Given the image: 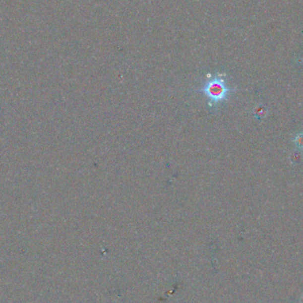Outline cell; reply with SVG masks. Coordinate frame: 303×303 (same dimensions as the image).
<instances>
[{"instance_id":"6da1fadb","label":"cell","mask_w":303,"mask_h":303,"mask_svg":"<svg viewBox=\"0 0 303 303\" xmlns=\"http://www.w3.org/2000/svg\"><path fill=\"white\" fill-rule=\"evenodd\" d=\"M201 92L211 103L218 104L227 99L231 89L228 87L224 76L217 74L208 77Z\"/></svg>"},{"instance_id":"7a4b0ae2","label":"cell","mask_w":303,"mask_h":303,"mask_svg":"<svg viewBox=\"0 0 303 303\" xmlns=\"http://www.w3.org/2000/svg\"><path fill=\"white\" fill-rule=\"evenodd\" d=\"M295 144L299 148L303 149V133L297 135V137L295 138Z\"/></svg>"}]
</instances>
